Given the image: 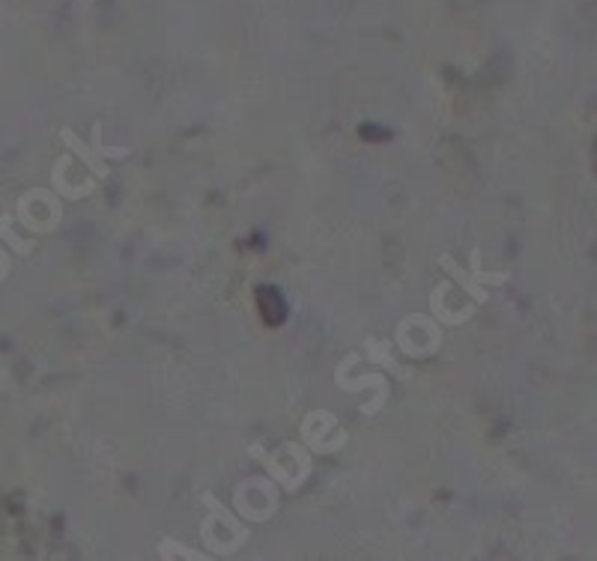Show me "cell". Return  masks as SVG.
I'll use <instances>...</instances> for the list:
<instances>
[{"instance_id":"4","label":"cell","mask_w":597,"mask_h":561,"mask_svg":"<svg viewBox=\"0 0 597 561\" xmlns=\"http://www.w3.org/2000/svg\"><path fill=\"white\" fill-rule=\"evenodd\" d=\"M7 221H10V216H0V239H3V242H7L10 248H16L19 254H30L28 242H21V239L12 233L10 227H7Z\"/></svg>"},{"instance_id":"2","label":"cell","mask_w":597,"mask_h":561,"mask_svg":"<svg viewBox=\"0 0 597 561\" xmlns=\"http://www.w3.org/2000/svg\"><path fill=\"white\" fill-rule=\"evenodd\" d=\"M60 141H63V144H66V147L72 149V153H79V156L84 158V165H88V168L93 170V174H96L99 179H109L111 177L109 165H105V162H102V158H99L96 153H93V149H90L88 144H84V141H81L79 135H75V132H72V128H60Z\"/></svg>"},{"instance_id":"1","label":"cell","mask_w":597,"mask_h":561,"mask_svg":"<svg viewBox=\"0 0 597 561\" xmlns=\"http://www.w3.org/2000/svg\"><path fill=\"white\" fill-rule=\"evenodd\" d=\"M436 263H440V267L445 269V272H449V276L463 287V290H466V295H472V299L478 302V305H484V302L490 299V293L484 290V284H505V281H508V272H481V251L478 248L472 251V272H466V269H463L451 254H442Z\"/></svg>"},{"instance_id":"3","label":"cell","mask_w":597,"mask_h":561,"mask_svg":"<svg viewBox=\"0 0 597 561\" xmlns=\"http://www.w3.org/2000/svg\"><path fill=\"white\" fill-rule=\"evenodd\" d=\"M93 153H96L99 158H126L128 153H132V149H126V147H105V144H102V123H96V126H93Z\"/></svg>"}]
</instances>
